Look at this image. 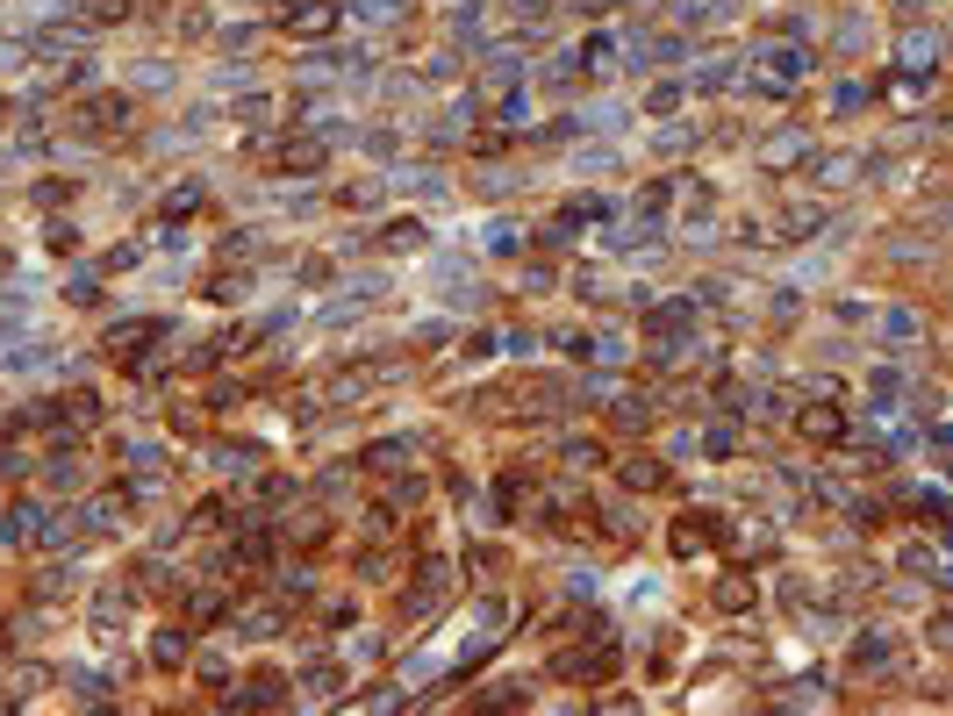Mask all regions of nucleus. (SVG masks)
<instances>
[{
	"label": "nucleus",
	"mask_w": 953,
	"mask_h": 716,
	"mask_svg": "<svg viewBox=\"0 0 953 716\" xmlns=\"http://www.w3.org/2000/svg\"><path fill=\"white\" fill-rule=\"evenodd\" d=\"M617 638H588V645H567V652H552V674L559 681H581V688H595V681H610L617 674Z\"/></svg>",
	"instance_id": "obj_1"
},
{
	"label": "nucleus",
	"mask_w": 953,
	"mask_h": 716,
	"mask_svg": "<svg viewBox=\"0 0 953 716\" xmlns=\"http://www.w3.org/2000/svg\"><path fill=\"white\" fill-rule=\"evenodd\" d=\"M717 545H731V523H724L717 509H688V516L674 523V552H681V559L717 552Z\"/></svg>",
	"instance_id": "obj_2"
},
{
	"label": "nucleus",
	"mask_w": 953,
	"mask_h": 716,
	"mask_svg": "<svg viewBox=\"0 0 953 716\" xmlns=\"http://www.w3.org/2000/svg\"><path fill=\"white\" fill-rule=\"evenodd\" d=\"M337 22H344L337 0H294V8H280V29H287V36H330Z\"/></svg>",
	"instance_id": "obj_3"
},
{
	"label": "nucleus",
	"mask_w": 953,
	"mask_h": 716,
	"mask_svg": "<svg viewBox=\"0 0 953 716\" xmlns=\"http://www.w3.org/2000/svg\"><path fill=\"white\" fill-rule=\"evenodd\" d=\"M287 695H294V681L280 674V666H258V674H251V681L230 695V709H280Z\"/></svg>",
	"instance_id": "obj_4"
},
{
	"label": "nucleus",
	"mask_w": 953,
	"mask_h": 716,
	"mask_svg": "<svg viewBox=\"0 0 953 716\" xmlns=\"http://www.w3.org/2000/svg\"><path fill=\"white\" fill-rule=\"evenodd\" d=\"M796 437H803V444H839V437H846L839 401H810V409L796 416Z\"/></svg>",
	"instance_id": "obj_5"
},
{
	"label": "nucleus",
	"mask_w": 953,
	"mask_h": 716,
	"mask_svg": "<svg viewBox=\"0 0 953 716\" xmlns=\"http://www.w3.org/2000/svg\"><path fill=\"white\" fill-rule=\"evenodd\" d=\"M710 602H717L724 616H746V609L760 602V580H753V573H717V580H710Z\"/></svg>",
	"instance_id": "obj_6"
},
{
	"label": "nucleus",
	"mask_w": 953,
	"mask_h": 716,
	"mask_svg": "<svg viewBox=\"0 0 953 716\" xmlns=\"http://www.w3.org/2000/svg\"><path fill=\"white\" fill-rule=\"evenodd\" d=\"M617 480L631 487V495H660V487H674V473H667L653 452H631V459L617 466Z\"/></svg>",
	"instance_id": "obj_7"
},
{
	"label": "nucleus",
	"mask_w": 953,
	"mask_h": 716,
	"mask_svg": "<svg viewBox=\"0 0 953 716\" xmlns=\"http://www.w3.org/2000/svg\"><path fill=\"white\" fill-rule=\"evenodd\" d=\"M79 122L94 129V137H115V129H129V101H122V94H94V101L79 108Z\"/></svg>",
	"instance_id": "obj_8"
},
{
	"label": "nucleus",
	"mask_w": 953,
	"mask_h": 716,
	"mask_svg": "<svg viewBox=\"0 0 953 716\" xmlns=\"http://www.w3.org/2000/svg\"><path fill=\"white\" fill-rule=\"evenodd\" d=\"M187 652H194V638H187V623H165V631L151 638V659L165 666V674H172V666H187Z\"/></svg>",
	"instance_id": "obj_9"
},
{
	"label": "nucleus",
	"mask_w": 953,
	"mask_h": 716,
	"mask_svg": "<svg viewBox=\"0 0 953 716\" xmlns=\"http://www.w3.org/2000/svg\"><path fill=\"white\" fill-rule=\"evenodd\" d=\"M58 416H65V423H79V430H94V423L108 416V401H101L94 387H79V394H65V401H58Z\"/></svg>",
	"instance_id": "obj_10"
},
{
	"label": "nucleus",
	"mask_w": 953,
	"mask_h": 716,
	"mask_svg": "<svg viewBox=\"0 0 953 716\" xmlns=\"http://www.w3.org/2000/svg\"><path fill=\"white\" fill-rule=\"evenodd\" d=\"M129 509H137V495L122 487V495H101V502L86 509V516H94V530H122V523H129Z\"/></svg>",
	"instance_id": "obj_11"
},
{
	"label": "nucleus",
	"mask_w": 953,
	"mask_h": 716,
	"mask_svg": "<svg viewBox=\"0 0 953 716\" xmlns=\"http://www.w3.org/2000/svg\"><path fill=\"white\" fill-rule=\"evenodd\" d=\"M380 244H387V251H416V244H423V222H416V215H395V222L380 230Z\"/></svg>",
	"instance_id": "obj_12"
},
{
	"label": "nucleus",
	"mask_w": 953,
	"mask_h": 716,
	"mask_svg": "<svg viewBox=\"0 0 953 716\" xmlns=\"http://www.w3.org/2000/svg\"><path fill=\"white\" fill-rule=\"evenodd\" d=\"M889 652H896V645H889L882 631H868V638L853 645V666H860V674H875V666H889Z\"/></svg>",
	"instance_id": "obj_13"
},
{
	"label": "nucleus",
	"mask_w": 953,
	"mask_h": 716,
	"mask_svg": "<svg viewBox=\"0 0 953 716\" xmlns=\"http://www.w3.org/2000/svg\"><path fill=\"white\" fill-rule=\"evenodd\" d=\"M559 459H567L574 473H595V466H602V444H595V437H567V452H559Z\"/></svg>",
	"instance_id": "obj_14"
},
{
	"label": "nucleus",
	"mask_w": 953,
	"mask_h": 716,
	"mask_svg": "<svg viewBox=\"0 0 953 716\" xmlns=\"http://www.w3.org/2000/svg\"><path fill=\"white\" fill-rule=\"evenodd\" d=\"M43 480H51V487H79V459L65 452V444H58L51 459H43Z\"/></svg>",
	"instance_id": "obj_15"
},
{
	"label": "nucleus",
	"mask_w": 953,
	"mask_h": 716,
	"mask_svg": "<svg viewBox=\"0 0 953 716\" xmlns=\"http://www.w3.org/2000/svg\"><path fill=\"white\" fill-rule=\"evenodd\" d=\"M208 416H215V409H180V401L165 409V423L180 430V437H201V430H208Z\"/></svg>",
	"instance_id": "obj_16"
},
{
	"label": "nucleus",
	"mask_w": 953,
	"mask_h": 716,
	"mask_svg": "<svg viewBox=\"0 0 953 716\" xmlns=\"http://www.w3.org/2000/svg\"><path fill=\"white\" fill-rule=\"evenodd\" d=\"M223 523H230V502H223V495L194 502V530H223Z\"/></svg>",
	"instance_id": "obj_17"
},
{
	"label": "nucleus",
	"mask_w": 953,
	"mask_h": 716,
	"mask_svg": "<svg viewBox=\"0 0 953 716\" xmlns=\"http://www.w3.org/2000/svg\"><path fill=\"white\" fill-rule=\"evenodd\" d=\"M481 702H488V709H509V702H531V688H524V681H495Z\"/></svg>",
	"instance_id": "obj_18"
},
{
	"label": "nucleus",
	"mask_w": 953,
	"mask_h": 716,
	"mask_svg": "<svg viewBox=\"0 0 953 716\" xmlns=\"http://www.w3.org/2000/svg\"><path fill=\"white\" fill-rule=\"evenodd\" d=\"M287 495H294V480H287V473H266V480H258V502H266V509H280Z\"/></svg>",
	"instance_id": "obj_19"
},
{
	"label": "nucleus",
	"mask_w": 953,
	"mask_h": 716,
	"mask_svg": "<svg viewBox=\"0 0 953 716\" xmlns=\"http://www.w3.org/2000/svg\"><path fill=\"white\" fill-rule=\"evenodd\" d=\"M86 15H94V22H122V15H137V0H86Z\"/></svg>",
	"instance_id": "obj_20"
},
{
	"label": "nucleus",
	"mask_w": 953,
	"mask_h": 716,
	"mask_svg": "<svg viewBox=\"0 0 953 716\" xmlns=\"http://www.w3.org/2000/svg\"><path fill=\"white\" fill-rule=\"evenodd\" d=\"M223 616V595H187V623H215Z\"/></svg>",
	"instance_id": "obj_21"
},
{
	"label": "nucleus",
	"mask_w": 953,
	"mask_h": 716,
	"mask_svg": "<svg viewBox=\"0 0 953 716\" xmlns=\"http://www.w3.org/2000/svg\"><path fill=\"white\" fill-rule=\"evenodd\" d=\"M187 208H201V187H180V194H165V215H187Z\"/></svg>",
	"instance_id": "obj_22"
}]
</instances>
